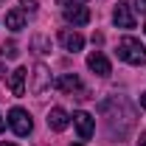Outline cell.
Returning <instances> with one entry per match:
<instances>
[{
    "instance_id": "ffe728a7",
    "label": "cell",
    "mask_w": 146,
    "mask_h": 146,
    "mask_svg": "<svg viewBox=\"0 0 146 146\" xmlns=\"http://www.w3.org/2000/svg\"><path fill=\"white\" fill-rule=\"evenodd\" d=\"M3 127H6V118H3V115H0V132H3Z\"/></svg>"
},
{
    "instance_id": "44dd1931",
    "label": "cell",
    "mask_w": 146,
    "mask_h": 146,
    "mask_svg": "<svg viewBox=\"0 0 146 146\" xmlns=\"http://www.w3.org/2000/svg\"><path fill=\"white\" fill-rule=\"evenodd\" d=\"M0 146H14V143H11V141H6V143H0Z\"/></svg>"
},
{
    "instance_id": "603a6c76",
    "label": "cell",
    "mask_w": 146,
    "mask_h": 146,
    "mask_svg": "<svg viewBox=\"0 0 146 146\" xmlns=\"http://www.w3.org/2000/svg\"><path fill=\"white\" fill-rule=\"evenodd\" d=\"M73 146H82V143H73Z\"/></svg>"
},
{
    "instance_id": "277c9868",
    "label": "cell",
    "mask_w": 146,
    "mask_h": 146,
    "mask_svg": "<svg viewBox=\"0 0 146 146\" xmlns=\"http://www.w3.org/2000/svg\"><path fill=\"white\" fill-rule=\"evenodd\" d=\"M65 23L68 25H87L90 23V9L87 6H70V9H62Z\"/></svg>"
},
{
    "instance_id": "8992f818",
    "label": "cell",
    "mask_w": 146,
    "mask_h": 146,
    "mask_svg": "<svg viewBox=\"0 0 146 146\" xmlns=\"http://www.w3.org/2000/svg\"><path fill=\"white\" fill-rule=\"evenodd\" d=\"M73 124H76V129H79V138H82V141H90L93 138L96 124H93L90 112H73Z\"/></svg>"
},
{
    "instance_id": "6da1fadb",
    "label": "cell",
    "mask_w": 146,
    "mask_h": 146,
    "mask_svg": "<svg viewBox=\"0 0 146 146\" xmlns=\"http://www.w3.org/2000/svg\"><path fill=\"white\" fill-rule=\"evenodd\" d=\"M118 59H124L127 65H146V48L141 45V39L124 36L118 42Z\"/></svg>"
},
{
    "instance_id": "7a4b0ae2",
    "label": "cell",
    "mask_w": 146,
    "mask_h": 146,
    "mask_svg": "<svg viewBox=\"0 0 146 146\" xmlns=\"http://www.w3.org/2000/svg\"><path fill=\"white\" fill-rule=\"evenodd\" d=\"M9 127L14 129V135H20V138H25V135H31V129H34V121H31V115L25 112L23 107H11L9 110Z\"/></svg>"
},
{
    "instance_id": "4fadbf2b",
    "label": "cell",
    "mask_w": 146,
    "mask_h": 146,
    "mask_svg": "<svg viewBox=\"0 0 146 146\" xmlns=\"http://www.w3.org/2000/svg\"><path fill=\"white\" fill-rule=\"evenodd\" d=\"M31 48H34L36 54H48V51H51V39H45V36L36 34L34 39H31Z\"/></svg>"
},
{
    "instance_id": "2e32d148",
    "label": "cell",
    "mask_w": 146,
    "mask_h": 146,
    "mask_svg": "<svg viewBox=\"0 0 146 146\" xmlns=\"http://www.w3.org/2000/svg\"><path fill=\"white\" fill-rule=\"evenodd\" d=\"M23 11H36V0H20Z\"/></svg>"
},
{
    "instance_id": "7402d4cb",
    "label": "cell",
    "mask_w": 146,
    "mask_h": 146,
    "mask_svg": "<svg viewBox=\"0 0 146 146\" xmlns=\"http://www.w3.org/2000/svg\"><path fill=\"white\" fill-rule=\"evenodd\" d=\"M3 73H6V68H3V65H0V76H3Z\"/></svg>"
},
{
    "instance_id": "e0dca14e",
    "label": "cell",
    "mask_w": 146,
    "mask_h": 146,
    "mask_svg": "<svg viewBox=\"0 0 146 146\" xmlns=\"http://www.w3.org/2000/svg\"><path fill=\"white\" fill-rule=\"evenodd\" d=\"M135 9L138 11H146V0H135Z\"/></svg>"
},
{
    "instance_id": "3957f363",
    "label": "cell",
    "mask_w": 146,
    "mask_h": 146,
    "mask_svg": "<svg viewBox=\"0 0 146 146\" xmlns=\"http://www.w3.org/2000/svg\"><path fill=\"white\" fill-rule=\"evenodd\" d=\"M112 23L118 28H135V14H132V6L127 0H118L115 9H112Z\"/></svg>"
},
{
    "instance_id": "d6986e66",
    "label": "cell",
    "mask_w": 146,
    "mask_h": 146,
    "mask_svg": "<svg viewBox=\"0 0 146 146\" xmlns=\"http://www.w3.org/2000/svg\"><path fill=\"white\" fill-rule=\"evenodd\" d=\"M141 107L146 110V93H141Z\"/></svg>"
},
{
    "instance_id": "30bf717a",
    "label": "cell",
    "mask_w": 146,
    "mask_h": 146,
    "mask_svg": "<svg viewBox=\"0 0 146 146\" xmlns=\"http://www.w3.org/2000/svg\"><path fill=\"white\" fill-rule=\"evenodd\" d=\"M68 124H70V115H68L62 107H54L51 112H48V127L51 129L62 132V129H68Z\"/></svg>"
},
{
    "instance_id": "5b68a950",
    "label": "cell",
    "mask_w": 146,
    "mask_h": 146,
    "mask_svg": "<svg viewBox=\"0 0 146 146\" xmlns=\"http://www.w3.org/2000/svg\"><path fill=\"white\" fill-rule=\"evenodd\" d=\"M56 87L62 93H76L79 98L84 96V87H82V79L76 76V73H65V76H59L56 79Z\"/></svg>"
},
{
    "instance_id": "ac0fdd59",
    "label": "cell",
    "mask_w": 146,
    "mask_h": 146,
    "mask_svg": "<svg viewBox=\"0 0 146 146\" xmlns=\"http://www.w3.org/2000/svg\"><path fill=\"white\" fill-rule=\"evenodd\" d=\"M138 146H146V132L141 135V138H138Z\"/></svg>"
},
{
    "instance_id": "9c48e42d",
    "label": "cell",
    "mask_w": 146,
    "mask_h": 146,
    "mask_svg": "<svg viewBox=\"0 0 146 146\" xmlns=\"http://www.w3.org/2000/svg\"><path fill=\"white\" fill-rule=\"evenodd\" d=\"M25 79H28V70L25 68L11 70V76H9V90H11V96H23L25 93Z\"/></svg>"
},
{
    "instance_id": "ba28073f",
    "label": "cell",
    "mask_w": 146,
    "mask_h": 146,
    "mask_svg": "<svg viewBox=\"0 0 146 146\" xmlns=\"http://www.w3.org/2000/svg\"><path fill=\"white\" fill-rule=\"evenodd\" d=\"M59 42L65 45V51H73V54L84 48V36L79 34V31H70V28H62L59 31Z\"/></svg>"
},
{
    "instance_id": "8fae6325",
    "label": "cell",
    "mask_w": 146,
    "mask_h": 146,
    "mask_svg": "<svg viewBox=\"0 0 146 146\" xmlns=\"http://www.w3.org/2000/svg\"><path fill=\"white\" fill-rule=\"evenodd\" d=\"M31 76H34V82H31V93H42L48 84H51V73H48L45 65H36Z\"/></svg>"
},
{
    "instance_id": "9a60e30c",
    "label": "cell",
    "mask_w": 146,
    "mask_h": 146,
    "mask_svg": "<svg viewBox=\"0 0 146 146\" xmlns=\"http://www.w3.org/2000/svg\"><path fill=\"white\" fill-rule=\"evenodd\" d=\"M62 9H70V6H87V0H56Z\"/></svg>"
},
{
    "instance_id": "5bb4252c",
    "label": "cell",
    "mask_w": 146,
    "mask_h": 146,
    "mask_svg": "<svg viewBox=\"0 0 146 146\" xmlns=\"http://www.w3.org/2000/svg\"><path fill=\"white\" fill-rule=\"evenodd\" d=\"M17 42H3V45H0V56H3V59H17Z\"/></svg>"
},
{
    "instance_id": "7c38bea8",
    "label": "cell",
    "mask_w": 146,
    "mask_h": 146,
    "mask_svg": "<svg viewBox=\"0 0 146 146\" xmlns=\"http://www.w3.org/2000/svg\"><path fill=\"white\" fill-rule=\"evenodd\" d=\"M6 28H11V31H23V28H25V14H23L20 9L9 11V14H6Z\"/></svg>"
},
{
    "instance_id": "52a82bcc",
    "label": "cell",
    "mask_w": 146,
    "mask_h": 146,
    "mask_svg": "<svg viewBox=\"0 0 146 146\" xmlns=\"http://www.w3.org/2000/svg\"><path fill=\"white\" fill-rule=\"evenodd\" d=\"M87 68H90L96 76H110L112 73V68H110V59L101 51H93L90 56H87Z\"/></svg>"
}]
</instances>
